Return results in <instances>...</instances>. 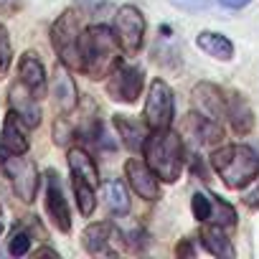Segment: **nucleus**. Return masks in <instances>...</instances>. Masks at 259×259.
<instances>
[{
	"label": "nucleus",
	"mask_w": 259,
	"mask_h": 259,
	"mask_svg": "<svg viewBox=\"0 0 259 259\" xmlns=\"http://www.w3.org/2000/svg\"><path fill=\"white\" fill-rule=\"evenodd\" d=\"M122 46L114 28L89 26L81 33V74L89 79H107L122 61Z\"/></svg>",
	"instance_id": "obj_1"
},
{
	"label": "nucleus",
	"mask_w": 259,
	"mask_h": 259,
	"mask_svg": "<svg viewBox=\"0 0 259 259\" xmlns=\"http://www.w3.org/2000/svg\"><path fill=\"white\" fill-rule=\"evenodd\" d=\"M143 155L148 165L158 173L163 183H176L186 168V145L181 133L170 127L163 130H150V135L145 140Z\"/></svg>",
	"instance_id": "obj_2"
},
{
	"label": "nucleus",
	"mask_w": 259,
	"mask_h": 259,
	"mask_svg": "<svg viewBox=\"0 0 259 259\" xmlns=\"http://www.w3.org/2000/svg\"><path fill=\"white\" fill-rule=\"evenodd\" d=\"M211 165L231 191H244L259 176V155L244 143L221 145L219 150H213Z\"/></svg>",
	"instance_id": "obj_3"
},
{
	"label": "nucleus",
	"mask_w": 259,
	"mask_h": 259,
	"mask_svg": "<svg viewBox=\"0 0 259 259\" xmlns=\"http://www.w3.org/2000/svg\"><path fill=\"white\" fill-rule=\"evenodd\" d=\"M81 16L69 8L64 11L54 26H51V46L59 56L61 64H66L69 69H79L81 71Z\"/></svg>",
	"instance_id": "obj_4"
},
{
	"label": "nucleus",
	"mask_w": 259,
	"mask_h": 259,
	"mask_svg": "<svg viewBox=\"0 0 259 259\" xmlns=\"http://www.w3.org/2000/svg\"><path fill=\"white\" fill-rule=\"evenodd\" d=\"M0 165H3V173L8 176L16 196L23 203H33V198L38 193V181H41L36 163L31 158H26V153L23 155L6 153V155H0Z\"/></svg>",
	"instance_id": "obj_5"
},
{
	"label": "nucleus",
	"mask_w": 259,
	"mask_h": 259,
	"mask_svg": "<svg viewBox=\"0 0 259 259\" xmlns=\"http://www.w3.org/2000/svg\"><path fill=\"white\" fill-rule=\"evenodd\" d=\"M143 117L150 124V130H163V127H170L173 124V117H176V94L168 87V81H163L160 76L150 81Z\"/></svg>",
	"instance_id": "obj_6"
},
{
	"label": "nucleus",
	"mask_w": 259,
	"mask_h": 259,
	"mask_svg": "<svg viewBox=\"0 0 259 259\" xmlns=\"http://www.w3.org/2000/svg\"><path fill=\"white\" fill-rule=\"evenodd\" d=\"M114 33H117V41H119V46L127 56L140 54V49L145 44V16H143V11L135 8V6H122L117 11V18H114Z\"/></svg>",
	"instance_id": "obj_7"
},
{
	"label": "nucleus",
	"mask_w": 259,
	"mask_h": 259,
	"mask_svg": "<svg viewBox=\"0 0 259 259\" xmlns=\"http://www.w3.org/2000/svg\"><path fill=\"white\" fill-rule=\"evenodd\" d=\"M145 87V71L140 66H117L109 76H107V94L114 102L122 104H135L143 94Z\"/></svg>",
	"instance_id": "obj_8"
},
{
	"label": "nucleus",
	"mask_w": 259,
	"mask_h": 259,
	"mask_svg": "<svg viewBox=\"0 0 259 259\" xmlns=\"http://www.w3.org/2000/svg\"><path fill=\"white\" fill-rule=\"evenodd\" d=\"M124 178H127V186L133 188V193H138L143 201L160 198V178L148 165L145 158H130L124 163Z\"/></svg>",
	"instance_id": "obj_9"
},
{
	"label": "nucleus",
	"mask_w": 259,
	"mask_h": 259,
	"mask_svg": "<svg viewBox=\"0 0 259 259\" xmlns=\"http://www.w3.org/2000/svg\"><path fill=\"white\" fill-rule=\"evenodd\" d=\"M46 213L61 234L71 231V211H69V203L64 198L61 178L56 170H46Z\"/></svg>",
	"instance_id": "obj_10"
},
{
	"label": "nucleus",
	"mask_w": 259,
	"mask_h": 259,
	"mask_svg": "<svg viewBox=\"0 0 259 259\" xmlns=\"http://www.w3.org/2000/svg\"><path fill=\"white\" fill-rule=\"evenodd\" d=\"M191 104H193V112H198L208 119L221 122L226 117V97H224L221 87H216L213 81H198L191 89Z\"/></svg>",
	"instance_id": "obj_11"
},
{
	"label": "nucleus",
	"mask_w": 259,
	"mask_h": 259,
	"mask_svg": "<svg viewBox=\"0 0 259 259\" xmlns=\"http://www.w3.org/2000/svg\"><path fill=\"white\" fill-rule=\"evenodd\" d=\"M51 97H54V104L61 114L74 112L79 104V89H76V81L71 76V69L61 61L56 64L54 76H51Z\"/></svg>",
	"instance_id": "obj_12"
},
{
	"label": "nucleus",
	"mask_w": 259,
	"mask_h": 259,
	"mask_svg": "<svg viewBox=\"0 0 259 259\" xmlns=\"http://www.w3.org/2000/svg\"><path fill=\"white\" fill-rule=\"evenodd\" d=\"M8 102H11V109L23 119V124L28 127V130H33V127H38L41 124V99L18 79L13 87H11V92H8Z\"/></svg>",
	"instance_id": "obj_13"
},
{
	"label": "nucleus",
	"mask_w": 259,
	"mask_h": 259,
	"mask_svg": "<svg viewBox=\"0 0 259 259\" xmlns=\"http://www.w3.org/2000/svg\"><path fill=\"white\" fill-rule=\"evenodd\" d=\"M117 226L109 224V221H97V224H89L84 231H81V246L92 254V256H114V249H112V239H117Z\"/></svg>",
	"instance_id": "obj_14"
},
{
	"label": "nucleus",
	"mask_w": 259,
	"mask_h": 259,
	"mask_svg": "<svg viewBox=\"0 0 259 259\" xmlns=\"http://www.w3.org/2000/svg\"><path fill=\"white\" fill-rule=\"evenodd\" d=\"M112 122L117 127V135L124 143V148H130L133 153H143L145 140L150 135V124L145 122V117L143 119H135L133 114H114Z\"/></svg>",
	"instance_id": "obj_15"
},
{
	"label": "nucleus",
	"mask_w": 259,
	"mask_h": 259,
	"mask_svg": "<svg viewBox=\"0 0 259 259\" xmlns=\"http://www.w3.org/2000/svg\"><path fill=\"white\" fill-rule=\"evenodd\" d=\"M21 124H23V119L11 109L6 122H3V133H0V155H6V153L23 155V153H28L31 143H28V138H26Z\"/></svg>",
	"instance_id": "obj_16"
},
{
	"label": "nucleus",
	"mask_w": 259,
	"mask_h": 259,
	"mask_svg": "<svg viewBox=\"0 0 259 259\" xmlns=\"http://www.w3.org/2000/svg\"><path fill=\"white\" fill-rule=\"evenodd\" d=\"M226 119L231 122V130L239 138H246L254 130V109L239 92L226 97Z\"/></svg>",
	"instance_id": "obj_17"
},
{
	"label": "nucleus",
	"mask_w": 259,
	"mask_h": 259,
	"mask_svg": "<svg viewBox=\"0 0 259 259\" xmlns=\"http://www.w3.org/2000/svg\"><path fill=\"white\" fill-rule=\"evenodd\" d=\"M186 133L198 143V145H216L224 140V127L216 119H208L198 112H191L186 117Z\"/></svg>",
	"instance_id": "obj_18"
},
{
	"label": "nucleus",
	"mask_w": 259,
	"mask_h": 259,
	"mask_svg": "<svg viewBox=\"0 0 259 259\" xmlns=\"http://www.w3.org/2000/svg\"><path fill=\"white\" fill-rule=\"evenodd\" d=\"M18 79L41 99L46 94V87H49V79H46V69L41 64V59L36 54H23L18 59Z\"/></svg>",
	"instance_id": "obj_19"
},
{
	"label": "nucleus",
	"mask_w": 259,
	"mask_h": 259,
	"mask_svg": "<svg viewBox=\"0 0 259 259\" xmlns=\"http://www.w3.org/2000/svg\"><path fill=\"white\" fill-rule=\"evenodd\" d=\"M198 239H201L203 249H206L208 254H213V256H221V259H234V256H236V249H234L231 239L224 234V226H219V224H208V221H206V224L201 226Z\"/></svg>",
	"instance_id": "obj_20"
},
{
	"label": "nucleus",
	"mask_w": 259,
	"mask_h": 259,
	"mask_svg": "<svg viewBox=\"0 0 259 259\" xmlns=\"http://www.w3.org/2000/svg\"><path fill=\"white\" fill-rule=\"evenodd\" d=\"M102 198H104V206L112 216H127L130 208H133V201H130V193H127V186L119 181V178H112L102 186Z\"/></svg>",
	"instance_id": "obj_21"
},
{
	"label": "nucleus",
	"mask_w": 259,
	"mask_h": 259,
	"mask_svg": "<svg viewBox=\"0 0 259 259\" xmlns=\"http://www.w3.org/2000/svg\"><path fill=\"white\" fill-rule=\"evenodd\" d=\"M196 46L208 54L211 59L216 61H231L234 59V44L224 36V33H216V31H201L196 36Z\"/></svg>",
	"instance_id": "obj_22"
},
{
	"label": "nucleus",
	"mask_w": 259,
	"mask_h": 259,
	"mask_svg": "<svg viewBox=\"0 0 259 259\" xmlns=\"http://www.w3.org/2000/svg\"><path fill=\"white\" fill-rule=\"evenodd\" d=\"M66 163H69L71 176L89 181L94 188L99 186V168H97L94 158H92L84 148H71V150H69V155H66Z\"/></svg>",
	"instance_id": "obj_23"
},
{
	"label": "nucleus",
	"mask_w": 259,
	"mask_h": 259,
	"mask_svg": "<svg viewBox=\"0 0 259 259\" xmlns=\"http://www.w3.org/2000/svg\"><path fill=\"white\" fill-rule=\"evenodd\" d=\"M74 178V196H76V206H79V213L84 219H89L94 211H97V193H94V186L84 178Z\"/></svg>",
	"instance_id": "obj_24"
},
{
	"label": "nucleus",
	"mask_w": 259,
	"mask_h": 259,
	"mask_svg": "<svg viewBox=\"0 0 259 259\" xmlns=\"http://www.w3.org/2000/svg\"><path fill=\"white\" fill-rule=\"evenodd\" d=\"M211 201H213V211H211V224H219V226H234L236 224V211H234V206L231 203H226L224 198H219V196H211Z\"/></svg>",
	"instance_id": "obj_25"
},
{
	"label": "nucleus",
	"mask_w": 259,
	"mask_h": 259,
	"mask_svg": "<svg viewBox=\"0 0 259 259\" xmlns=\"http://www.w3.org/2000/svg\"><path fill=\"white\" fill-rule=\"evenodd\" d=\"M117 234H119V239H122L130 249H135V251L145 249V231H143L140 224H130V226H119V224H117Z\"/></svg>",
	"instance_id": "obj_26"
},
{
	"label": "nucleus",
	"mask_w": 259,
	"mask_h": 259,
	"mask_svg": "<svg viewBox=\"0 0 259 259\" xmlns=\"http://www.w3.org/2000/svg\"><path fill=\"white\" fill-rule=\"evenodd\" d=\"M191 211H193V219L198 221V224H206V221H211V211H213V201H211V196H206V193H193V198H191Z\"/></svg>",
	"instance_id": "obj_27"
},
{
	"label": "nucleus",
	"mask_w": 259,
	"mask_h": 259,
	"mask_svg": "<svg viewBox=\"0 0 259 259\" xmlns=\"http://www.w3.org/2000/svg\"><path fill=\"white\" fill-rule=\"evenodd\" d=\"M13 64V46H11V36L8 28L0 23V79L8 76V69Z\"/></svg>",
	"instance_id": "obj_28"
},
{
	"label": "nucleus",
	"mask_w": 259,
	"mask_h": 259,
	"mask_svg": "<svg viewBox=\"0 0 259 259\" xmlns=\"http://www.w3.org/2000/svg\"><path fill=\"white\" fill-rule=\"evenodd\" d=\"M28 249H31V234L28 231H16L11 244H8V251L13 256H23V254H28Z\"/></svg>",
	"instance_id": "obj_29"
},
{
	"label": "nucleus",
	"mask_w": 259,
	"mask_h": 259,
	"mask_svg": "<svg viewBox=\"0 0 259 259\" xmlns=\"http://www.w3.org/2000/svg\"><path fill=\"white\" fill-rule=\"evenodd\" d=\"M71 135H74V130L69 127L66 117H59V119L54 122V140H56V145H66Z\"/></svg>",
	"instance_id": "obj_30"
},
{
	"label": "nucleus",
	"mask_w": 259,
	"mask_h": 259,
	"mask_svg": "<svg viewBox=\"0 0 259 259\" xmlns=\"http://www.w3.org/2000/svg\"><path fill=\"white\" fill-rule=\"evenodd\" d=\"M170 3L186 13H201V11H208L211 8V0H170Z\"/></svg>",
	"instance_id": "obj_31"
},
{
	"label": "nucleus",
	"mask_w": 259,
	"mask_h": 259,
	"mask_svg": "<svg viewBox=\"0 0 259 259\" xmlns=\"http://www.w3.org/2000/svg\"><path fill=\"white\" fill-rule=\"evenodd\" d=\"M241 203H244L246 208H251V211H259V176L254 178V186L241 196Z\"/></svg>",
	"instance_id": "obj_32"
},
{
	"label": "nucleus",
	"mask_w": 259,
	"mask_h": 259,
	"mask_svg": "<svg viewBox=\"0 0 259 259\" xmlns=\"http://www.w3.org/2000/svg\"><path fill=\"white\" fill-rule=\"evenodd\" d=\"M219 3L224 8H229V11H241V8H246L251 3V0H219Z\"/></svg>",
	"instance_id": "obj_33"
},
{
	"label": "nucleus",
	"mask_w": 259,
	"mask_h": 259,
	"mask_svg": "<svg viewBox=\"0 0 259 259\" xmlns=\"http://www.w3.org/2000/svg\"><path fill=\"white\" fill-rule=\"evenodd\" d=\"M176 254H178V256H193V254H196V249H193V244L186 239V241H181V244L176 246Z\"/></svg>",
	"instance_id": "obj_34"
},
{
	"label": "nucleus",
	"mask_w": 259,
	"mask_h": 259,
	"mask_svg": "<svg viewBox=\"0 0 259 259\" xmlns=\"http://www.w3.org/2000/svg\"><path fill=\"white\" fill-rule=\"evenodd\" d=\"M18 6H21V0H0V11L3 13H13L18 11Z\"/></svg>",
	"instance_id": "obj_35"
},
{
	"label": "nucleus",
	"mask_w": 259,
	"mask_h": 259,
	"mask_svg": "<svg viewBox=\"0 0 259 259\" xmlns=\"http://www.w3.org/2000/svg\"><path fill=\"white\" fill-rule=\"evenodd\" d=\"M36 256H54V259H59V251H54V249L44 246V249H38V251H36Z\"/></svg>",
	"instance_id": "obj_36"
},
{
	"label": "nucleus",
	"mask_w": 259,
	"mask_h": 259,
	"mask_svg": "<svg viewBox=\"0 0 259 259\" xmlns=\"http://www.w3.org/2000/svg\"><path fill=\"white\" fill-rule=\"evenodd\" d=\"M0 216H3V208H0ZM0 234H3V221H0Z\"/></svg>",
	"instance_id": "obj_37"
}]
</instances>
